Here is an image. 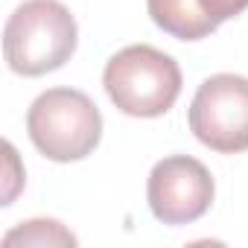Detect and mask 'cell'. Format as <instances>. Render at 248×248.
Here are the masks:
<instances>
[{"label": "cell", "instance_id": "1", "mask_svg": "<svg viewBox=\"0 0 248 248\" xmlns=\"http://www.w3.org/2000/svg\"><path fill=\"white\" fill-rule=\"evenodd\" d=\"M79 27L62 0H24L3 30V56L18 76H44L70 62Z\"/></svg>", "mask_w": 248, "mask_h": 248}, {"label": "cell", "instance_id": "2", "mask_svg": "<svg viewBox=\"0 0 248 248\" xmlns=\"http://www.w3.org/2000/svg\"><path fill=\"white\" fill-rule=\"evenodd\" d=\"M102 85L117 111L152 120L181 96V67L152 44H129L105 62Z\"/></svg>", "mask_w": 248, "mask_h": 248}, {"label": "cell", "instance_id": "3", "mask_svg": "<svg viewBox=\"0 0 248 248\" xmlns=\"http://www.w3.org/2000/svg\"><path fill=\"white\" fill-rule=\"evenodd\" d=\"M27 135L47 161H82L102 140V114L85 91L50 88L27 111Z\"/></svg>", "mask_w": 248, "mask_h": 248}, {"label": "cell", "instance_id": "4", "mask_svg": "<svg viewBox=\"0 0 248 248\" xmlns=\"http://www.w3.org/2000/svg\"><path fill=\"white\" fill-rule=\"evenodd\" d=\"M196 140L219 155L248 149V79L239 73L207 76L187 111Z\"/></svg>", "mask_w": 248, "mask_h": 248}, {"label": "cell", "instance_id": "5", "mask_svg": "<svg viewBox=\"0 0 248 248\" xmlns=\"http://www.w3.org/2000/svg\"><path fill=\"white\" fill-rule=\"evenodd\" d=\"M216 196L210 170L193 155L161 158L146 181V202L158 222L190 225L202 219Z\"/></svg>", "mask_w": 248, "mask_h": 248}, {"label": "cell", "instance_id": "6", "mask_svg": "<svg viewBox=\"0 0 248 248\" xmlns=\"http://www.w3.org/2000/svg\"><path fill=\"white\" fill-rule=\"evenodd\" d=\"M146 12L158 30L178 41H202L219 30V24L204 15L199 0H146Z\"/></svg>", "mask_w": 248, "mask_h": 248}, {"label": "cell", "instance_id": "7", "mask_svg": "<svg viewBox=\"0 0 248 248\" xmlns=\"http://www.w3.org/2000/svg\"><path fill=\"white\" fill-rule=\"evenodd\" d=\"M15 245H76V236L56 219H27L3 236V248Z\"/></svg>", "mask_w": 248, "mask_h": 248}, {"label": "cell", "instance_id": "8", "mask_svg": "<svg viewBox=\"0 0 248 248\" xmlns=\"http://www.w3.org/2000/svg\"><path fill=\"white\" fill-rule=\"evenodd\" d=\"M3 158H6V164H3V204L9 207L15 202V196L24 190V167H21L18 152L9 140H3Z\"/></svg>", "mask_w": 248, "mask_h": 248}, {"label": "cell", "instance_id": "9", "mask_svg": "<svg viewBox=\"0 0 248 248\" xmlns=\"http://www.w3.org/2000/svg\"><path fill=\"white\" fill-rule=\"evenodd\" d=\"M199 6L204 9V15L213 24H222V21H231V18L242 15L248 9V0H199Z\"/></svg>", "mask_w": 248, "mask_h": 248}]
</instances>
